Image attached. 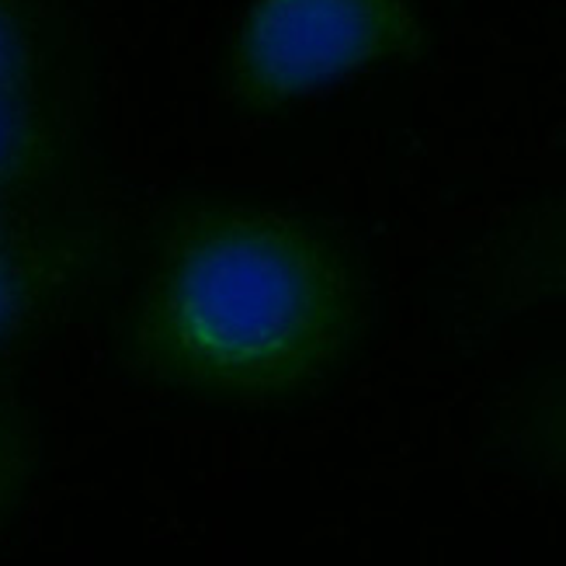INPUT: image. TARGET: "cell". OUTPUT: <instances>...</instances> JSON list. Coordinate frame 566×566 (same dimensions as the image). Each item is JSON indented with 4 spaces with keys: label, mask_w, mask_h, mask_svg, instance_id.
I'll return each mask as SVG.
<instances>
[{
    "label": "cell",
    "mask_w": 566,
    "mask_h": 566,
    "mask_svg": "<svg viewBox=\"0 0 566 566\" xmlns=\"http://www.w3.org/2000/svg\"><path fill=\"white\" fill-rule=\"evenodd\" d=\"M365 285L313 219L258 202H195L160 227L118 331L139 382L223 407H282L348 361Z\"/></svg>",
    "instance_id": "1"
},
{
    "label": "cell",
    "mask_w": 566,
    "mask_h": 566,
    "mask_svg": "<svg viewBox=\"0 0 566 566\" xmlns=\"http://www.w3.org/2000/svg\"><path fill=\"white\" fill-rule=\"evenodd\" d=\"M424 53L410 0H254L223 63L240 112H282L379 63Z\"/></svg>",
    "instance_id": "2"
},
{
    "label": "cell",
    "mask_w": 566,
    "mask_h": 566,
    "mask_svg": "<svg viewBox=\"0 0 566 566\" xmlns=\"http://www.w3.org/2000/svg\"><path fill=\"white\" fill-rule=\"evenodd\" d=\"M70 81L45 0H0V199L45 202L70 157Z\"/></svg>",
    "instance_id": "3"
},
{
    "label": "cell",
    "mask_w": 566,
    "mask_h": 566,
    "mask_svg": "<svg viewBox=\"0 0 566 566\" xmlns=\"http://www.w3.org/2000/svg\"><path fill=\"white\" fill-rule=\"evenodd\" d=\"M102 261V233L63 209L0 248V373L35 352L97 282Z\"/></svg>",
    "instance_id": "4"
},
{
    "label": "cell",
    "mask_w": 566,
    "mask_h": 566,
    "mask_svg": "<svg viewBox=\"0 0 566 566\" xmlns=\"http://www.w3.org/2000/svg\"><path fill=\"white\" fill-rule=\"evenodd\" d=\"M39 476V431L29 407L0 389V532H4Z\"/></svg>",
    "instance_id": "5"
},
{
    "label": "cell",
    "mask_w": 566,
    "mask_h": 566,
    "mask_svg": "<svg viewBox=\"0 0 566 566\" xmlns=\"http://www.w3.org/2000/svg\"><path fill=\"white\" fill-rule=\"evenodd\" d=\"M525 431H528V452L549 473L566 480V376L532 403Z\"/></svg>",
    "instance_id": "6"
},
{
    "label": "cell",
    "mask_w": 566,
    "mask_h": 566,
    "mask_svg": "<svg viewBox=\"0 0 566 566\" xmlns=\"http://www.w3.org/2000/svg\"><path fill=\"white\" fill-rule=\"evenodd\" d=\"M514 289L528 295H566V223L549 230L546 240H535L522 254Z\"/></svg>",
    "instance_id": "7"
},
{
    "label": "cell",
    "mask_w": 566,
    "mask_h": 566,
    "mask_svg": "<svg viewBox=\"0 0 566 566\" xmlns=\"http://www.w3.org/2000/svg\"><path fill=\"white\" fill-rule=\"evenodd\" d=\"M53 212H60V209L49 206V202H8V199H0V248H8V243H14L24 233H32Z\"/></svg>",
    "instance_id": "8"
}]
</instances>
